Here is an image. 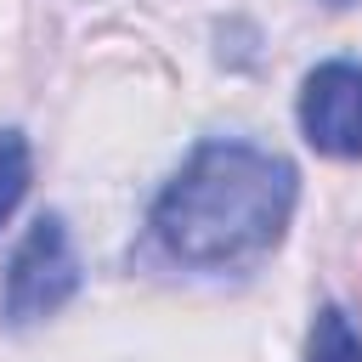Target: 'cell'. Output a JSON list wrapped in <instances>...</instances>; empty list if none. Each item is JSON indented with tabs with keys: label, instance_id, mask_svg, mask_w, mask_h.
<instances>
[{
	"label": "cell",
	"instance_id": "4",
	"mask_svg": "<svg viewBox=\"0 0 362 362\" xmlns=\"http://www.w3.org/2000/svg\"><path fill=\"white\" fill-rule=\"evenodd\" d=\"M305 362H362V334L339 305H322L305 339Z\"/></svg>",
	"mask_w": 362,
	"mask_h": 362
},
{
	"label": "cell",
	"instance_id": "1",
	"mask_svg": "<svg viewBox=\"0 0 362 362\" xmlns=\"http://www.w3.org/2000/svg\"><path fill=\"white\" fill-rule=\"evenodd\" d=\"M300 198L288 158L255 141H198L187 164L153 198V238L170 260L198 272H232L277 249Z\"/></svg>",
	"mask_w": 362,
	"mask_h": 362
},
{
	"label": "cell",
	"instance_id": "3",
	"mask_svg": "<svg viewBox=\"0 0 362 362\" xmlns=\"http://www.w3.org/2000/svg\"><path fill=\"white\" fill-rule=\"evenodd\" d=\"M300 130L328 158H362V62L328 57L300 85Z\"/></svg>",
	"mask_w": 362,
	"mask_h": 362
},
{
	"label": "cell",
	"instance_id": "2",
	"mask_svg": "<svg viewBox=\"0 0 362 362\" xmlns=\"http://www.w3.org/2000/svg\"><path fill=\"white\" fill-rule=\"evenodd\" d=\"M79 288V255H74V238H68V221L62 215H40L11 266H6V294H0V311L11 328H28L51 311H62Z\"/></svg>",
	"mask_w": 362,
	"mask_h": 362
},
{
	"label": "cell",
	"instance_id": "5",
	"mask_svg": "<svg viewBox=\"0 0 362 362\" xmlns=\"http://www.w3.org/2000/svg\"><path fill=\"white\" fill-rule=\"evenodd\" d=\"M28 175H34L28 136H23V130H0V221H11V209L23 204Z\"/></svg>",
	"mask_w": 362,
	"mask_h": 362
},
{
	"label": "cell",
	"instance_id": "6",
	"mask_svg": "<svg viewBox=\"0 0 362 362\" xmlns=\"http://www.w3.org/2000/svg\"><path fill=\"white\" fill-rule=\"evenodd\" d=\"M328 6H356V0H328Z\"/></svg>",
	"mask_w": 362,
	"mask_h": 362
}]
</instances>
